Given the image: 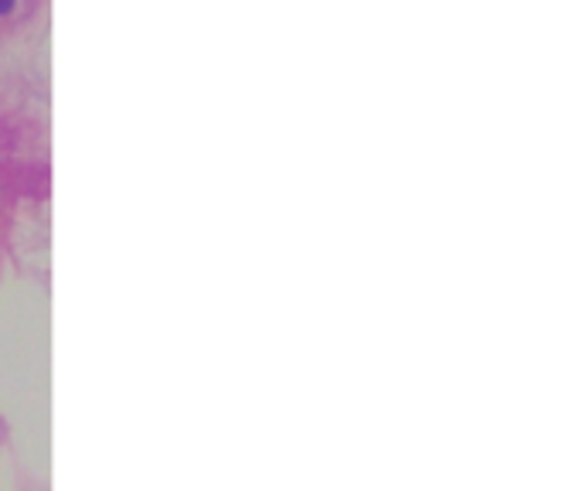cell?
<instances>
[{
  "label": "cell",
  "instance_id": "obj_1",
  "mask_svg": "<svg viewBox=\"0 0 580 491\" xmlns=\"http://www.w3.org/2000/svg\"><path fill=\"white\" fill-rule=\"evenodd\" d=\"M17 11V0H0V17H11Z\"/></svg>",
  "mask_w": 580,
  "mask_h": 491
}]
</instances>
